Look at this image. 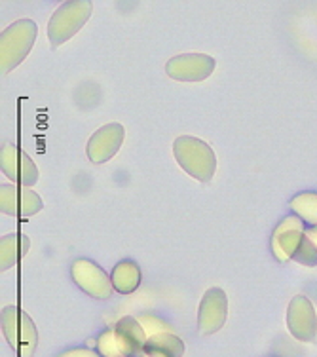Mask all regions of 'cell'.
Masks as SVG:
<instances>
[{"label":"cell","mask_w":317,"mask_h":357,"mask_svg":"<svg viewBox=\"0 0 317 357\" xmlns=\"http://www.w3.org/2000/svg\"><path fill=\"white\" fill-rule=\"evenodd\" d=\"M272 251L277 261H297L304 266H317V248L306 236L304 220L289 215L279 222L272 234Z\"/></svg>","instance_id":"obj_1"},{"label":"cell","mask_w":317,"mask_h":357,"mask_svg":"<svg viewBox=\"0 0 317 357\" xmlns=\"http://www.w3.org/2000/svg\"><path fill=\"white\" fill-rule=\"evenodd\" d=\"M173 156L180 169L200 183H209L217 172V156L213 149L192 135H180L173 143Z\"/></svg>","instance_id":"obj_2"},{"label":"cell","mask_w":317,"mask_h":357,"mask_svg":"<svg viewBox=\"0 0 317 357\" xmlns=\"http://www.w3.org/2000/svg\"><path fill=\"white\" fill-rule=\"evenodd\" d=\"M38 35V29L33 20H17L12 25H8L0 35V69L2 75H8L14 70L29 52L33 50V44Z\"/></svg>","instance_id":"obj_3"},{"label":"cell","mask_w":317,"mask_h":357,"mask_svg":"<svg viewBox=\"0 0 317 357\" xmlns=\"http://www.w3.org/2000/svg\"><path fill=\"white\" fill-rule=\"evenodd\" d=\"M93 12L91 0H67L57 8L48 23V38L52 46H61L88 23Z\"/></svg>","instance_id":"obj_4"},{"label":"cell","mask_w":317,"mask_h":357,"mask_svg":"<svg viewBox=\"0 0 317 357\" xmlns=\"http://www.w3.org/2000/svg\"><path fill=\"white\" fill-rule=\"evenodd\" d=\"M2 333L21 357H33L38 344V331L25 310L20 306H6L2 310Z\"/></svg>","instance_id":"obj_5"},{"label":"cell","mask_w":317,"mask_h":357,"mask_svg":"<svg viewBox=\"0 0 317 357\" xmlns=\"http://www.w3.org/2000/svg\"><path fill=\"white\" fill-rule=\"evenodd\" d=\"M72 282L82 289L86 295L93 296L97 301H109L112 296V280L103 268L90 259H76L70 266Z\"/></svg>","instance_id":"obj_6"},{"label":"cell","mask_w":317,"mask_h":357,"mask_svg":"<svg viewBox=\"0 0 317 357\" xmlns=\"http://www.w3.org/2000/svg\"><path fill=\"white\" fill-rule=\"evenodd\" d=\"M215 59L207 54L175 55L166 63V73L179 82H201L213 75Z\"/></svg>","instance_id":"obj_7"},{"label":"cell","mask_w":317,"mask_h":357,"mask_svg":"<svg viewBox=\"0 0 317 357\" xmlns=\"http://www.w3.org/2000/svg\"><path fill=\"white\" fill-rule=\"evenodd\" d=\"M228 316V298L221 287L207 289L201 296L198 308V331L203 337H209L222 329Z\"/></svg>","instance_id":"obj_8"},{"label":"cell","mask_w":317,"mask_h":357,"mask_svg":"<svg viewBox=\"0 0 317 357\" xmlns=\"http://www.w3.org/2000/svg\"><path fill=\"white\" fill-rule=\"evenodd\" d=\"M0 167H2V173L10 181H14L15 185L23 186V188L36 185L38 177H40L35 162L14 144H6L2 149V152H0Z\"/></svg>","instance_id":"obj_9"},{"label":"cell","mask_w":317,"mask_h":357,"mask_svg":"<svg viewBox=\"0 0 317 357\" xmlns=\"http://www.w3.org/2000/svg\"><path fill=\"white\" fill-rule=\"evenodd\" d=\"M287 327L300 342H314L317 337V314L310 298L297 295L287 308Z\"/></svg>","instance_id":"obj_10"},{"label":"cell","mask_w":317,"mask_h":357,"mask_svg":"<svg viewBox=\"0 0 317 357\" xmlns=\"http://www.w3.org/2000/svg\"><path fill=\"white\" fill-rule=\"evenodd\" d=\"M42 198L33 190L15 185L0 186V211L10 217L27 219L42 211Z\"/></svg>","instance_id":"obj_11"},{"label":"cell","mask_w":317,"mask_h":357,"mask_svg":"<svg viewBox=\"0 0 317 357\" xmlns=\"http://www.w3.org/2000/svg\"><path fill=\"white\" fill-rule=\"evenodd\" d=\"M125 130L122 124H107L103 128L93 133L88 141V146H86V154L90 158L91 164L101 165L105 162H109L111 158H114L120 151V146L124 143Z\"/></svg>","instance_id":"obj_12"},{"label":"cell","mask_w":317,"mask_h":357,"mask_svg":"<svg viewBox=\"0 0 317 357\" xmlns=\"http://www.w3.org/2000/svg\"><path fill=\"white\" fill-rule=\"evenodd\" d=\"M31 241L25 234H6L0 238V270L6 272L8 268L14 264L27 255Z\"/></svg>","instance_id":"obj_13"},{"label":"cell","mask_w":317,"mask_h":357,"mask_svg":"<svg viewBox=\"0 0 317 357\" xmlns=\"http://www.w3.org/2000/svg\"><path fill=\"white\" fill-rule=\"evenodd\" d=\"M112 287L120 295L135 293L141 285V268L135 261H120L112 268Z\"/></svg>","instance_id":"obj_14"},{"label":"cell","mask_w":317,"mask_h":357,"mask_svg":"<svg viewBox=\"0 0 317 357\" xmlns=\"http://www.w3.org/2000/svg\"><path fill=\"white\" fill-rule=\"evenodd\" d=\"M97 351L101 357H131L135 356V351L131 350V346L125 342V338L118 333L114 327L107 329L97 338Z\"/></svg>","instance_id":"obj_15"},{"label":"cell","mask_w":317,"mask_h":357,"mask_svg":"<svg viewBox=\"0 0 317 357\" xmlns=\"http://www.w3.org/2000/svg\"><path fill=\"white\" fill-rule=\"evenodd\" d=\"M143 351H152V354H160L164 357H183L185 342L173 333H162V335L148 337Z\"/></svg>","instance_id":"obj_16"},{"label":"cell","mask_w":317,"mask_h":357,"mask_svg":"<svg viewBox=\"0 0 317 357\" xmlns=\"http://www.w3.org/2000/svg\"><path fill=\"white\" fill-rule=\"evenodd\" d=\"M114 329L125 338V342L130 344L131 350L135 351V356H139L143 348H145L146 344V333L143 329V325L139 323L137 317H131V316H125L122 319H118V323L114 325Z\"/></svg>","instance_id":"obj_17"},{"label":"cell","mask_w":317,"mask_h":357,"mask_svg":"<svg viewBox=\"0 0 317 357\" xmlns=\"http://www.w3.org/2000/svg\"><path fill=\"white\" fill-rule=\"evenodd\" d=\"M291 209L295 211L297 217L306 220L308 225L317 227V194L302 192L291 199Z\"/></svg>","instance_id":"obj_18"},{"label":"cell","mask_w":317,"mask_h":357,"mask_svg":"<svg viewBox=\"0 0 317 357\" xmlns=\"http://www.w3.org/2000/svg\"><path fill=\"white\" fill-rule=\"evenodd\" d=\"M137 319L139 323L143 325V329H145L146 335H150V337H154V335H162V333H173L171 327H169L164 319H160V317L156 316H150V314H141Z\"/></svg>","instance_id":"obj_19"},{"label":"cell","mask_w":317,"mask_h":357,"mask_svg":"<svg viewBox=\"0 0 317 357\" xmlns=\"http://www.w3.org/2000/svg\"><path fill=\"white\" fill-rule=\"evenodd\" d=\"M59 357H101L99 351L88 350V348H72V350L63 351Z\"/></svg>","instance_id":"obj_20"},{"label":"cell","mask_w":317,"mask_h":357,"mask_svg":"<svg viewBox=\"0 0 317 357\" xmlns=\"http://www.w3.org/2000/svg\"><path fill=\"white\" fill-rule=\"evenodd\" d=\"M306 236L310 238L311 241H314V245L317 248V227H310V228H306Z\"/></svg>","instance_id":"obj_21"},{"label":"cell","mask_w":317,"mask_h":357,"mask_svg":"<svg viewBox=\"0 0 317 357\" xmlns=\"http://www.w3.org/2000/svg\"><path fill=\"white\" fill-rule=\"evenodd\" d=\"M137 357H164V356H160V354H152V351H141Z\"/></svg>","instance_id":"obj_22"}]
</instances>
